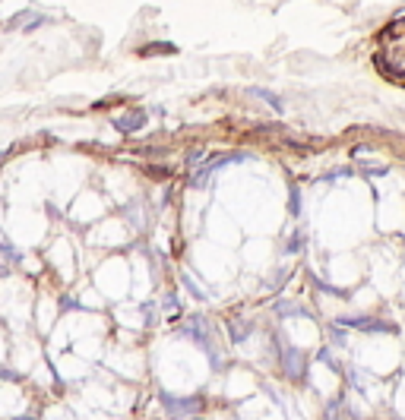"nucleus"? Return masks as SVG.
<instances>
[{
  "mask_svg": "<svg viewBox=\"0 0 405 420\" xmlns=\"http://www.w3.org/2000/svg\"><path fill=\"white\" fill-rule=\"evenodd\" d=\"M377 66H380L389 79L405 86V19L389 23L387 29L380 32V42H377Z\"/></svg>",
  "mask_w": 405,
  "mask_h": 420,
  "instance_id": "f257e3e1",
  "label": "nucleus"
}]
</instances>
